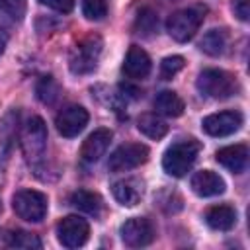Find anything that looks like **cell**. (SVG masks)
<instances>
[{
	"instance_id": "obj_21",
	"label": "cell",
	"mask_w": 250,
	"mask_h": 250,
	"mask_svg": "<svg viewBox=\"0 0 250 250\" xmlns=\"http://www.w3.org/2000/svg\"><path fill=\"white\" fill-rule=\"evenodd\" d=\"M137 129H139L145 137L154 139V141L162 139V137L168 133L166 121L160 119L156 113H143V115L139 117V121H137Z\"/></svg>"
},
{
	"instance_id": "obj_4",
	"label": "cell",
	"mask_w": 250,
	"mask_h": 250,
	"mask_svg": "<svg viewBox=\"0 0 250 250\" xmlns=\"http://www.w3.org/2000/svg\"><path fill=\"white\" fill-rule=\"evenodd\" d=\"M47 195L37 189H20L12 197L14 213L27 221V223H39L47 215Z\"/></svg>"
},
{
	"instance_id": "obj_11",
	"label": "cell",
	"mask_w": 250,
	"mask_h": 250,
	"mask_svg": "<svg viewBox=\"0 0 250 250\" xmlns=\"http://www.w3.org/2000/svg\"><path fill=\"white\" fill-rule=\"evenodd\" d=\"M86 123H88V111L82 105H66L57 113V119H55L57 131L66 139L82 133Z\"/></svg>"
},
{
	"instance_id": "obj_8",
	"label": "cell",
	"mask_w": 250,
	"mask_h": 250,
	"mask_svg": "<svg viewBox=\"0 0 250 250\" xmlns=\"http://www.w3.org/2000/svg\"><path fill=\"white\" fill-rule=\"evenodd\" d=\"M90 236V225L78 215H68L57 223V238L64 248H80Z\"/></svg>"
},
{
	"instance_id": "obj_28",
	"label": "cell",
	"mask_w": 250,
	"mask_h": 250,
	"mask_svg": "<svg viewBox=\"0 0 250 250\" xmlns=\"http://www.w3.org/2000/svg\"><path fill=\"white\" fill-rule=\"evenodd\" d=\"M230 6H232V12L238 20L248 21V18H250V0H232Z\"/></svg>"
},
{
	"instance_id": "obj_15",
	"label": "cell",
	"mask_w": 250,
	"mask_h": 250,
	"mask_svg": "<svg viewBox=\"0 0 250 250\" xmlns=\"http://www.w3.org/2000/svg\"><path fill=\"white\" fill-rule=\"evenodd\" d=\"M150 57L146 55L145 49H141L139 45H131L127 55H125V61H123V72L125 76L133 78V80H141V78H146L148 72H150Z\"/></svg>"
},
{
	"instance_id": "obj_2",
	"label": "cell",
	"mask_w": 250,
	"mask_h": 250,
	"mask_svg": "<svg viewBox=\"0 0 250 250\" xmlns=\"http://www.w3.org/2000/svg\"><path fill=\"white\" fill-rule=\"evenodd\" d=\"M199 150H201V145L195 139H184V141L174 143L172 146L166 148V152L162 156L164 172L174 178L186 176L191 170V166L195 164Z\"/></svg>"
},
{
	"instance_id": "obj_26",
	"label": "cell",
	"mask_w": 250,
	"mask_h": 250,
	"mask_svg": "<svg viewBox=\"0 0 250 250\" xmlns=\"http://www.w3.org/2000/svg\"><path fill=\"white\" fill-rule=\"evenodd\" d=\"M184 64H186V61H184V57H180V55L166 57V59H162V62H160V76H162L164 80H170L172 76H176V74L184 68Z\"/></svg>"
},
{
	"instance_id": "obj_30",
	"label": "cell",
	"mask_w": 250,
	"mask_h": 250,
	"mask_svg": "<svg viewBox=\"0 0 250 250\" xmlns=\"http://www.w3.org/2000/svg\"><path fill=\"white\" fill-rule=\"evenodd\" d=\"M6 43H8V35H6V31H4V29H0V55L4 53Z\"/></svg>"
},
{
	"instance_id": "obj_1",
	"label": "cell",
	"mask_w": 250,
	"mask_h": 250,
	"mask_svg": "<svg viewBox=\"0 0 250 250\" xmlns=\"http://www.w3.org/2000/svg\"><path fill=\"white\" fill-rule=\"evenodd\" d=\"M205 14H207V6H203V4H193V6H188V8L176 10L166 20L168 35L178 43L189 41L197 33L199 25L203 23Z\"/></svg>"
},
{
	"instance_id": "obj_16",
	"label": "cell",
	"mask_w": 250,
	"mask_h": 250,
	"mask_svg": "<svg viewBox=\"0 0 250 250\" xmlns=\"http://www.w3.org/2000/svg\"><path fill=\"white\" fill-rule=\"evenodd\" d=\"M215 160L225 166L227 170H230L232 174H240L244 172L246 164H248V146L246 145H229L217 150Z\"/></svg>"
},
{
	"instance_id": "obj_12",
	"label": "cell",
	"mask_w": 250,
	"mask_h": 250,
	"mask_svg": "<svg viewBox=\"0 0 250 250\" xmlns=\"http://www.w3.org/2000/svg\"><path fill=\"white\" fill-rule=\"evenodd\" d=\"M111 137H113V133L109 129H104V127L90 133L80 146V158L84 162H98L105 154V150L111 143Z\"/></svg>"
},
{
	"instance_id": "obj_29",
	"label": "cell",
	"mask_w": 250,
	"mask_h": 250,
	"mask_svg": "<svg viewBox=\"0 0 250 250\" xmlns=\"http://www.w3.org/2000/svg\"><path fill=\"white\" fill-rule=\"evenodd\" d=\"M43 6L51 8V10H57V12H62V14H68L72 8H74V0H39Z\"/></svg>"
},
{
	"instance_id": "obj_10",
	"label": "cell",
	"mask_w": 250,
	"mask_h": 250,
	"mask_svg": "<svg viewBox=\"0 0 250 250\" xmlns=\"http://www.w3.org/2000/svg\"><path fill=\"white\" fill-rule=\"evenodd\" d=\"M121 240L131 248L146 246L154 240V229L145 217H131L121 225Z\"/></svg>"
},
{
	"instance_id": "obj_3",
	"label": "cell",
	"mask_w": 250,
	"mask_h": 250,
	"mask_svg": "<svg viewBox=\"0 0 250 250\" xmlns=\"http://www.w3.org/2000/svg\"><path fill=\"white\" fill-rule=\"evenodd\" d=\"M195 86L203 96H207L211 100H227L238 90L236 78L230 72L221 70V68L201 70L199 76H197Z\"/></svg>"
},
{
	"instance_id": "obj_20",
	"label": "cell",
	"mask_w": 250,
	"mask_h": 250,
	"mask_svg": "<svg viewBox=\"0 0 250 250\" xmlns=\"http://www.w3.org/2000/svg\"><path fill=\"white\" fill-rule=\"evenodd\" d=\"M70 203L78 209V211H84L88 215H94L98 217L102 213V207H104V201L98 193L94 191H88V189H78L70 195Z\"/></svg>"
},
{
	"instance_id": "obj_19",
	"label": "cell",
	"mask_w": 250,
	"mask_h": 250,
	"mask_svg": "<svg viewBox=\"0 0 250 250\" xmlns=\"http://www.w3.org/2000/svg\"><path fill=\"white\" fill-rule=\"evenodd\" d=\"M227 45H229V33L227 29H209L201 41H199V49L209 55V57H219L227 51Z\"/></svg>"
},
{
	"instance_id": "obj_25",
	"label": "cell",
	"mask_w": 250,
	"mask_h": 250,
	"mask_svg": "<svg viewBox=\"0 0 250 250\" xmlns=\"http://www.w3.org/2000/svg\"><path fill=\"white\" fill-rule=\"evenodd\" d=\"M82 14L86 20L100 21L107 16V4L105 0H82Z\"/></svg>"
},
{
	"instance_id": "obj_17",
	"label": "cell",
	"mask_w": 250,
	"mask_h": 250,
	"mask_svg": "<svg viewBox=\"0 0 250 250\" xmlns=\"http://www.w3.org/2000/svg\"><path fill=\"white\" fill-rule=\"evenodd\" d=\"M205 223L213 230H230L236 225V211L230 205H213L205 211Z\"/></svg>"
},
{
	"instance_id": "obj_18",
	"label": "cell",
	"mask_w": 250,
	"mask_h": 250,
	"mask_svg": "<svg viewBox=\"0 0 250 250\" xmlns=\"http://www.w3.org/2000/svg\"><path fill=\"white\" fill-rule=\"evenodd\" d=\"M154 109H156V113L166 115V117H180L184 113V100L176 92L164 90V92L156 94Z\"/></svg>"
},
{
	"instance_id": "obj_5",
	"label": "cell",
	"mask_w": 250,
	"mask_h": 250,
	"mask_svg": "<svg viewBox=\"0 0 250 250\" xmlns=\"http://www.w3.org/2000/svg\"><path fill=\"white\" fill-rule=\"evenodd\" d=\"M102 39L98 35H90L82 41H78L70 53L68 66L74 74H88L98 66L100 55H102Z\"/></svg>"
},
{
	"instance_id": "obj_14",
	"label": "cell",
	"mask_w": 250,
	"mask_h": 250,
	"mask_svg": "<svg viewBox=\"0 0 250 250\" xmlns=\"http://www.w3.org/2000/svg\"><path fill=\"white\" fill-rule=\"evenodd\" d=\"M111 193L113 197L125 205V207H133L137 205L143 195H145V182L139 178H125V180H117L111 184Z\"/></svg>"
},
{
	"instance_id": "obj_13",
	"label": "cell",
	"mask_w": 250,
	"mask_h": 250,
	"mask_svg": "<svg viewBox=\"0 0 250 250\" xmlns=\"http://www.w3.org/2000/svg\"><path fill=\"white\" fill-rule=\"evenodd\" d=\"M189 186L199 197H215L225 191V180L213 170H199L191 176Z\"/></svg>"
},
{
	"instance_id": "obj_6",
	"label": "cell",
	"mask_w": 250,
	"mask_h": 250,
	"mask_svg": "<svg viewBox=\"0 0 250 250\" xmlns=\"http://www.w3.org/2000/svg\"><path fill=\"white\" fill-rule=\"evenodd\" d=\"M21 148L29 162H37L47 148V125L39 115H31L21 129Z\"/></svg>"
},
{
	"instance_id": "obj_7",
	"label": "cell",
	"mask_w": 250,
	"mask_h": 250,
	"mask_svg": "<svg viewBox=\"0 0 250 250\" xmlns=\"http://www.w3.org/2000/svg\"><path fill=\"white\" fill-rule=\"evenodd\" d=\"M148 160V146L141 143H125L109 154L107 168L111 172H127Z\"/></svg>"
},
{
	"instance_id": "obj_24",
	"label": "cell",
	"mask_w": 250,
	"mask_h": 250,
	"mask_svg": "<svg viewBox=\"0 0 250 250\" xmlns=\"http://www.w3.org/2000/svg\"><path fill=\"white\" fill-rule=\"evenodd\" d=\"M8 244L14 246V248H25V250L41 248V240L37 238V234H31V232H25V230L12 232L8 236Z\"/></svg>"
},
{
	"instance_id": "obj_27",
	"label": "cell",
	"mask_w": 250,
	"mask_h": 250,
	"mask_svg": "<svg viewBox=\"0 0 250 250\" xmlns=\"http://www.w3.org/2000/svg\"><path fill=\"white\" fill-rule=\"evenodd\" d=\"M0 4L14 18H21V14L25 10V0H0Z\"/></svg>"
},
{
	"instance_id": "obj_23",
	"label": "cell",
	"mask_w": 250,
	"mask_h": 250,
	"mask_svg": "<svg viewBox=\"0 0 250 250\" xmlns=\"http://www.w3.org/2000/svg\"><path fill=\"white\" fill-rule=\"evenodd\" d=\"M156 27H158L156 14H154L152 10H148V8L141 10L139 16H137V21H135V29H137V33L148 37V35H152V33L156 31Z\"/></svg>"
},
{
	"instance_id": "obj_22",
	"label": "cell",
	"mask_w": 250,
	"mask_h": 250,
	"mask_svg": "<svg viewBox=\"0 0 250 250\" xmlns=\"http://www.w3.org/2000/svg\"><path fill=\"white\" fill-rule=\"evenodd\" d=\"M35 92H37L39 102H43V104H53V102L59 98V84L55 82L53 76H43V78L37 82Z\"/></svg>"
},
{
	"instance_id": "obj_9",
	"label": "cell",
	"mask_w": 250,
	"mask_h": 250,
	"mask_svg": "<svg viewBox=\"0 0 250 250\" xmlns=\"http://www.w3.org/2000/svg\"><path fill=\"white\" fill-rule=\"evenodd\" d=\"M240 127H242V113L234 109L211 113L201 121V129L211 137H229L236 133Z\"/></svg>"
}]
</instances>
